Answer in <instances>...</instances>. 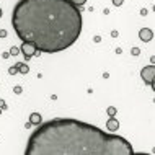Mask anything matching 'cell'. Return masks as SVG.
Listing matches in <instances>:
<instances>
[{
	"mask_svg": "<svg viewBox=\"0 0 155 155\" xmlns=\"http://www.w3.org/2000/svg\"><path fill=\"white\" fill-rule=\"evenodd\" d=\"M12 25L21 41L35 43L41 52H61L82 33V15L70 0H20Z\"/></svg>",
	"mask_w": 155,
	"mask_h": 155,
	"instance_id": "obj_1",
	"label": "cell"
},
{
	"mask_svg": "<svg viewBox=\"0 0 155 155\" xmlns=\"http://www.w3.org/2000/svg\"><path fill=\"white\" fill-rule=\"evenodd\" d=\"M16 54H20V48H16V46L10 48V56H16Z\"/></svg>",
	"mask_w": 155,
	"mask_h": 155,
	"instance_id": "obj_11",
	"label": "cell"
},
{
	"mask_svg": "<svg viewBox=\"0 0 155 155\" xmlns=\"http://www.w3.org/2000/svg\"><path fill=\"white\" fill-rule=\"evenodd\" d=\"M140 78L144 80L147 85H153V78H155V65H147L140 70Z\"/></svg>",
	"mask_w": 155,
	"mask_h": 155,
	"instance_id": "obj_3",
	"label": "cell"
},
{
	"mask_svg": "<svg viewBox=\"0 0 155 155\" xmlns=\"http://www.w3.org/2000/svg\"><path fill=\"white\" fill-rule=\"evenodd\" d=\"M153 38V33L150 28H142V30L139 31V39L144 41V43H149V41H152Z\"/></svg>",
	"mask_w": 155,
	"mask_h": 155,
	"instance_id": "obj_5",
	"label": "cell"
},
{
	"mask_svg": "<svg viewBox=\"0 0 155 155\" xmlns=\"http://www.w3.org/2000/svg\"><path fill=\"white\" fill-rule=\"evenodd\" d=\"M0 38H7V31L5 30H0Z\"/></svg>",
	"mask_w": 155,
	"mask_h": 155,
	"instance_id": "obj_17",
	"label": "cell"
},
{
	"mask_svg": "<svg viewBox=\"0 0 155 155\" xmlns=\"http://www.w3.org/2000/svg\"><path fill=\"white\" fill-rule=\"evenodd\" d=\"M106 113H108V116H116V108L114 106H108V110H106Z\"/></svg>",
	"mask_w": 155,
	"mask_h": 155,
	"instance_id": "obj_9",
	"label": "cell"
},
{
	"mask_svg": "<svg viewBox=\"0 0 155 155\" xmlns=\"http://www.w3.org/2000/svg\"><path fill=\"white\" fill-rule=\"evenodd\" d=\"M0 108H2V110H7V104H5L3 100H0Z\"/></svg>",
	"mask_w": 155,
	"mask_h": 155,
	"instance_id": "obj_16",
	"label": "cell"
},
{
	"mask_svg": "<svg viewBox=\"0 0 155 155\" xmlns=\"http://www.w3.org/2000/svg\"><path fill=\"white\" fill-rule=\"evenodd\" d=\"M8 56H10V52H3V54H2V57H3V59H7Z\"/></svg>",
	"mask_w": 155,
	"mask_h": 155,
	"instance_id": "obj_19",
	"label": "cell"
},
{
	"mask_svg": "<svg viewBox=\"0 0 155 155\" xmlns=\"http://www.w3.org/2000/svg\"><path fill=\"white\" fill-rule=\"evenodd\" d=\"M8 74H10V75L18 74V69H16V65H15V67H10V69H8Z\"/></svg>",
	"mask_w": 155,
	"mask_h": 155,
	"instance_id": "obj_12",
	"label": "cell"
},
{
	"mask_svg": "<svg viewBox=\"0 0 155 155\" xmlns=\"http://www.w3.org/2000/svg\"><path fill=\"white\" fill-rule=\"evenodd\" d=\"M70 2H72L75 7H82V5H85V3H87V0H70Z\"/></svg>",
	"mask_w": 155,
	"mask_h": 155,
	"instance_id": "obj_10",
	"label": "cell"
},
{
	"mask_svg": "<svg viewBox=\"0 0 155 155\" xmlns=\"http://www.w3.org/2000/svg\"><path fill=\"white\" fill-rule=\"evenodd\" d=\"M26 155H132L126 139L77 119H52L31 134Z\"/></svg>",
	"mask_w": 155,
	"mask_h": 155,
	"instance_id": "obj_2",
	"label": "cell"
},
{
	"mask_svg": "<svg viewBox=\"0 0 155 155\" xmlns=\"http://www.w3.org/2000/svg\"><path fill=\"white\" fill-rule=\"evenodd\" d=\"M0 114H2V108H0Z\"/></svg>",
	"mask_w": 155,
	"mask_h": 155,
	"instance_id": "obj_21",
	"label": "cell"
},
{
	"mask_svg": "<svg viewBox=\"0 0 155 155\" xmlns=\"http://www.w3.org/2000/svg\"><path fill=\"white\" fill-rule=\"evenodd\" d=\"M123 2L124 0H113V3H114L116 7H119V5H123Z\"/></svg>",
	"mask_w": 155,
	"mask_h": 155,
	"instance_id": "obj_15",
	"label": "cell"
},
{
	"mask_svg": "<svg viewBox=\"0 0 155 155\" xmlns=\"http://www.w3.org/2000/svg\"><path fill=\"white\" fill-rule=\"evenodd\" d=\"M30 123H31V126H39L41 123H43V118H41L39 113H31V116H30Z\"/></svg>",
	"mask_w": 155,
	"mask_h": 155,
	"instance_id": "obj_7",
	"label": "cell"
},
{
	"mask_svg": "<svg viewBox=\"0 0 155 155\" xmlns=\"http://www.w3.org/2000/svg\"><path fill=\"white\" fill-rule=\"evenodd\" d=\"M2 15H3V13H2V8H0V18H2Z\"/></svg>",
	"mask_w": 155,
	"mask_h": 155,
	"instance_id": "obj_20",
	"label": "cell"
},
{
	"mask_svg": "<svg viewBox=\"0 0 155 155\" xmlns=\"http://www.w3.org/2000/svg\"><path fill=\"white\" fill-rule=\"evenodd\" d=\"M106 129L108 131H118L119 129V121L116 119L114 116H111V118L106 121Z\"/></svg>",
	"mask_w": 155,
	"mask_h": 155,
	"instance_id": "obj_6",
	"label": "cell"
},
{
	"mask_svg": "<svg viewBox=\"0 0 155 155\" xmlns=\"http://www.w3.org/2000/svg\"><path fill=\"white\" fill-rule=\"evenodd\" d=\"M131 54H132V56H139V54H140V49H139V48H132V49H131Z\"/></svg>",
	"mask_w": 155,
	"mask_h": 155,
	"instance_id": "obj_13",
	"label": "cell"
},
{
	"mask_svg": "<svg viewBox=\"0 0 155 155\" xmlns=\"http://www.w3.org/2000/svg\"><path fill=\"white\" fill-rule=\"evenodd\" d=\"M20 51L23 52V56H25V59H31L33 56H35V52L38 51V48H36V44L35 43H30V41H23V44H21V48H20Z\"/></svg>",
	"mask_w": 155,
	"mask_h": 155,
	"instance_id": "obj_4",
	"label": "cell"
},
{
	"mask_svg": "<svg viewBox=\"0 0 155 155\" xmlns=\"http://www.w3.org/2000/svg\"><path fill=\"white\" fill-rule=\"evenodd\" d=\"M140 15L145 16V15H147V10H145V8H142V10H140Z\"/></svg>",
	"mask_w": 155,
	"mask_h": 155,
	"instance_id": "obj_18",
	"label": "cell"
},
{
	"mask_svg": "<svg viewBox=\"0 0 155 155\" xmlns=\"http://www.w3.org/2000/svg\"><path fill=\"white\" fill-rule=\"evenodd\" d=\"M13 91H15L16 95H20V93H21V87H20V85H16L15 88H13Z\"/></svg>",
	"mask_w": 155,
	"mask_h": 155,
	"instance_id": "obj_14",
	"label": "cell"
},
{
	"mask_svg": "<svg viewBox=\"0 0 155 155\" xmlns=\"http://www.w3.org/2000/svg\"><path fill=\"white\" fill-rule=\"evenodd\" d=\"M16 69H18V72L23 74V75H26L28 72H30V67L25 64V62H18V64H16Z\"/></svg>",
	"mask_w": 155,
	"mask_h": 155,
	"instance_id": "obj_8",
	"label": "cell"
}]
</instances>
